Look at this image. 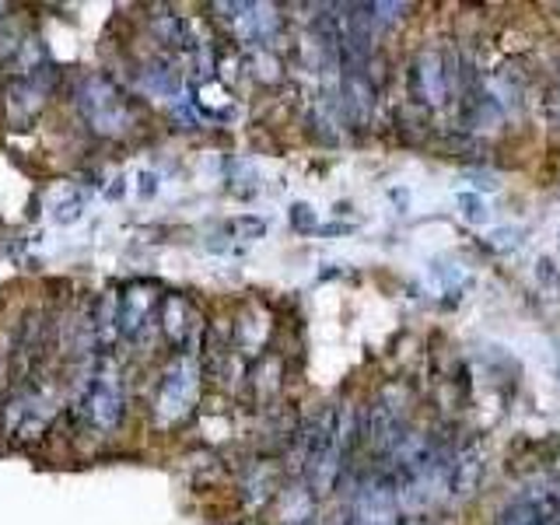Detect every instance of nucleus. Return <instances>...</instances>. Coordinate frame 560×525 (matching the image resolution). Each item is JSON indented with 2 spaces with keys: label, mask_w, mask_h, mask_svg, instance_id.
I'll return each instance as SVG.
<instances>
[{
  "label": "nucleus",
  "mask_w": 560,
  "mask_h": 525,
  "mask_svg": "<svg viewBox=\"0 0 560 525\" xmlns=\"http://www.w3.org/2000/svg\"><path fill=\"white\" fill-rule=\"evenodd\" d=\"M483 445L480 438H463L459 445L452 448V459H448V501L455 504H466L477 498V490L483 483Z\"/></svg>",
  "instance_id": "obj_10"
},
{
  "label": "nucleus",
  "mask_w": 560,
  "mask_h": 525,
  "mask_svg": "<svg viewBox=\"0 0 560 525\" xmlns=\"http://www.w3.org/2000/svg\"><path fill=\"white\" fill-rule=\"evenodd\" d=\"M165 298H158L154 284H130L119 291V340H140L148 332L154 312Z\"/></svg>",
  "instance_id": "obj_12"
},
{
  "label": "nucleus",
  "mask_w": 560,
  "mask_h": 525,
  "mask_svg": "<svg viewBox=\"0 0 560 525\" xmlns=\"http://www.w3.org/2000/svg\"><path fill=\"white\" fill-rule=\"evenodd\" d=\"M298 445H302V480L315 498L329 494L347 463V452L340 442V407H326L312 424H305Z\"/></svg>",
  "instance_id": "obj_1"
},
{
  "label": "nucleus",
  "mask_w": 560,
  "mask_h": 525,
  "mask_svg": "<svg viewBox=\"0 0 560 525\" xmlns=\"http://www.w3.org/2000/svg\"><path fill=\"white\" fill-rule=\"evenodd\" d=\"M81 420L98 434H113L122 424V413H127V389H122V378L116 372V364L98 361L88 375L84 389H81Z\"/></svg>",
  "instance_id": "obj_4"
},
{
  "label": "nucleus",
  "mask_w": 560,
  "mask_h": 525,
  "mask_svg": "<svg viewBox=\"0 0 560 525\" xmlns=\"http://www.w3.org/2000/svg\"><path fill=\"white\" fill-rule=\"evenodd\" d=\"M52 417V396L39 385H22V389H14L11 399L4 402V424H8V434H35L49 424Z\"/></svg>",
  "instance_id": "obj_11"
},
{
  "label": "nucleus",
  "mask_w": 560,
  "mask_h": 525,
  "mask_svg": "<svg viewBox=\"0 0 560 525\" xmlns=\"http://www.w3.org/2000/svg\"><path fill=\"white\" fill-rule=\"evenodd\" d=\"M189 102H192V113L203 119H232V113H235V98L228 92V84L218 78L200 81L189 92Z\"/></svg>",
  "instance_id": "obj_15"
},
{
  "label": "nucleus",
  "mask_w": 560,
  "mask_h": 525,
  "mask_svg": "<svg viewBox=\"0 0 560 525\" xmlns=\"http://www.w3.org/2000/svg\"><path fill=\"white\" fill-rule=\"evenodd\" d=\"M253 70V78L262 81V84H277L280 78H284V63H280V57L273 52V46H262V49H249V63H245Z\"/></svg>",
  "instance_id": "obj_18"
},
{
  "label": "nucleus",
  "mask_w": 560,
  "mask_h": 525,
  "mask_svg": "<svg viewBox=\"0 0 560 525\" xmlns=\"http://www.w3.org/2000/svg\"><path fill=\"white\" fill-rule=\"evenodd\" d=\"M224 228H228L232 235H238L242 242H253V238H262V235H267V221H262V218H253V214L232 218Z\"/></svg>",
  "instance_id": "obj_22"
},
{
  "label": "nucleus",
  "mask_w": 560,
  "mask_h": 525,
  "mask_svg": "<svg viewBox=\"0 0 560 525\" xmlns=\"http://www.w3.org/2000/svg\"><path fill=\"white\" fill-rule=\"evenodd\" d=\"M399 494L389 469H368L350 483L347 504L337 525H399Z\"/></svg>",
  "instance_id": "obj_3"
},
{
  "label": "nucleus",
  "mask_w": 560,
  "mask_h": 525,
  "mask_svg": "<svg viewBox=\"0 0 560 525\" xmlns=\"http://www.w3.org/2000/svg\"><path fill=\"white\" fill-rule=\"evenodd\" d=\"M200 378H203V368L197 354H175L168 361L162 382H158V396H154L158 424H179L200 396Z\"/></svg>",
  "instance_id": "obj_6"
},
{
  "label": "nucleus",
  "mask_w": 560,
  "mask_h": 525,
  "mask_svg": "<svg viewBox=\"0 0 560 525\" xmlns=\"http://www.w3.org/2000/svg\"><path fill=\"white\" fill-rule=\"evenodd\" d=\"M249 378H253V389L259 399H273L280 393V385H284V361L277 354H259Z\"/></svg>",
  "instance_id": "obj_17"
},
{
  "label": "nucleus",
  "mask_w": 560,
  "mask_h": 525,
  "mask_svg": "<svg viewBox=\"0 0 560 525\" xmlns=\"http://www.w3.org/2000/svg\"><path fill=\"white\" fill-rule=\"evenodd\" d=\"M140 88L154 98L179 102L183 98V70L175 67V60H168V57H154L140 67Z\"/></svg>",
  "instance_id": "obj_14"
},
{
  "label": "nucleus",
  "mask_w": 560,
  "mask_h": 525,
  "mask_svg": "<svg viewBox=\"0 0 560 525\" xmlns=\"http://www.w3.org/2000/svg\"><path fill=\"white\" fill-rule=\"evenodd\" d=\"M319 232H323V235H354V232H358V224H340V221H337V224L319 228Z\"/></svg>",
  "instance_id": "obj_27"
},
{
  "label": "nucleus",
  "mask_w": 560,
  "mask_h": 525,
  "mask_svg": "<svg viewBox=\"0 0 560 525\" xmlns=\"http://www.w3.org/2000/svg\"><path fill=\"white\" fill-rule=\"evenodd\" d=\"M74 105L88 130L98 137H122L133 127V105L122 88L105 74H88L74 88Z\"/></svg>",
  "instance_id": "obj_2"
},
{
  "label": "nucleus",
  "mask_w": 560,
  "mask_h": 525,
  "mask_svg": "<svg viewBox=\"0 0 560 525\" xmlns=\"http://www.w3.org/2000/svg\"><path fill=\"white\" fill-rule=\"evenodd\" d=\"M137 192H140V200H151L154 192H158V172L144 168L137 175Z\"/></svg>",
  "instance_id": "obj_25"
},
{
  "label": "nucleus",
  "mask_w": 560,
  "mask_h": 525,
  "mask_svg": "<svg viewBox=\"0 0 560 525\" xmlns=\"http://www.w3.org/2000/svg\"><path fill=\"white\" fill-rule=\"evenodd\" d=\"M210 11H218L228 32L235 35V43H242L245 49L270 46L280 25H284V18L277 14L273 4H242V0H232V4H210Z\"/></svg>",
  "instance_id": "obj_7"
},
{
  "label": "nucleus",
  "mask_w": 560,
  "mask_h": 525,
  "mask_svg": "<svg viewBox=\"0 0 560 525\" xmlns=\"http://www.w3.org/2000/svg\"><path fill=\"white\" fill-rule=\"evenodd\" d=\"M52 81H57V70L52 63L39 67V70H28V74H14L8 78V88H4V109H8V122L14 130L28 127L35 119V113L43 109V102L49 95Z\"/></svg>",
  "instance_id": "obj_8"
},
{
  "label": "nucleus",
  "mask_w": 560,
  "mask_h": 525,
  "mask_svg": "<svg viewBox=\"0 0 560 525\" xmlns=\"http://www.w3.org/2000/svg\"><path fill=\"white\" fill-rule=\"evenodd\" d=\"M378 109V84L368 74V67L340 70V113L350 130H368Z\"/></svg>",
  "instance_id": "obj_9"
},
{
  "label": "nucleus",
  "mask_w": 560,
  "mask_h": 525,
  "mask_svg": "<svg viewBox=\"0 0 560 525\" xmlns=\"http://www.w3.org/2000/svg\"><path fill=\"white\" fill-rule=\"evenodd\" d=\"M288 221L298 235H312V232H319V218H315V210L305 203V200H298L288 207Z\"/></svg>",
  "instance_id": "obj_21"
},
{
  "label": "nucleus",
  "mask_w": 560,
  "mask_h": 525,
  "mask_svg": "<svg viewBox=\"0 0 560 525\" xmlns=\"http://www.w3.org/2000/svg\"><path fill=\"white\" fill-rule=\"evenodd\" d=\"M455 207H459V214L469 221V224H487L490 221V207L480 192H459L455 197Z\"/></svg>",
  "instance_id": "obj_20"
},
{
  "label": "nucleus",
  "mask_w": 560,
  "mask_h": 525,
  "mask_svg": "<svg viewBox=\"0 0 560 525\" xmlns=\"http://www.w3.org/2000/svg\"><path fill=\"white\" fill-rule=\"evenodd\" d=\"M469 179H472V186H477V189H483V192H494V189H498L494 175H483V172H469Z\"/></svg>",
  "instance_id": "obj_26"
},
{
  "label": "nucleus",
  "mask_w": 560,
  "mask_h": 525,
  "mask_svg": "<svg viewBox=\"0 0 560 525\" xmlns=\"http://www.w3.org/2000/svg\"><path fill=\"white\" fill-rule=\"evenodd\" d=\"M498 525H547V518H542L536 501H515L498 515Z\"/></svg>",
  "instance_id": "obj_19"
},
{
  "label": "nucleus",
  "mask_w": 560,
  "mask_h": 525,
  "mask_svg": "<svg viewBox=\"0 0 560 525\" xmlns=\"http://www.w3.org/2000/svg\"><path fill=\"white\" fill-rule=\"evenodd\" d=\"M162 332L179 354H197L200 343V315L183 294H168L162 302Z\"/></svg>",
  "instance_id": "obj_13"
},
{
  "label": "nucleus",
  "mask_w": 560,
  "mask_h": 525,
  "mask_svg": "<svg viewBox=\"0 0 560 525\" xmlns=\"http://www.w3.org/2000/svg\"><path fill=\"white\" fill-rule=\"evenodd\" d=\"M407 11H410V4H396V0H375V4H372V14H375L378 28L399 25L402 18H407Z\"/></svg>",
  "instance_id": "obj_23"
},
{
  "label": "nucleus",
  "mask_w": 560,
  "mask_h": 525,
  "mask_svg": "<svg viewBox=\"0 0 560 525\" xmlns=\"http://www.w3.org/2000/svg\"><path fill=\"white\" fill-rule=\"evenodd\" d=\"M84 207H88V189H81L78 183H63L49 197V218L57 224H74L84 214Z\"/></svg>",
  "instance_id": "obj_16"
},
{
  "label": "nucleus",
  "mask_w": 560,
  "mask_h": 525,
  "mask_svg": "<svg viewBox=\"0 0 560 525\" xmlns=\"http://www.w3.org/2000/svg\"><path fill=\"white\" fill-rule=\"evenodd\" d=\"M459 88V57L442 49H420L407 70V92L420 109H442Z\"/></svg>",
  "instance_id": "obj_5"
},
{
  "label": "nucleus",
  "mask_w": 560,
  "mask_h": 525,
  "mask_svg": "<svg viewBox=\"0 0 560 525\" xmlns=\"http://www.w3.org/2000/svg\"><path fill=\"white\" fill-rule=\"evenodd\" d=\"M557 245H560V238H557Z\"/></svg>",
  "instance_id": "obj_29"
},
{
  "label": "nucleus",
  "mask_w": 560,
  "mask_h": 525,
  "mask_svg": "<svg viewBox=\"0 0 560 525\" xmlns=\"http://www.w3.org/2000/svg\"><path fill=\"white\" fill-rule=\"evenodd\" d=\"M483 245L490 253H515L518 245H522V232L518 228H498V232H490L487 238H483Z\"/></svg>",
  "instance_id": "obj_24"
},
{
  "label": "nucleus",
  "mask_w": 560,
  "mask_h": 525,
  "mask_svg": "<svg viewBox=\"0 0 560 525\" xmlns=\"http://www.w3.org/2000/svg\"><path fill=\"white\" fill-rule=\"evenodd\" d=\"M424 525H434V522H424Z\"/></svg>",
  "instance_id": "obj_28"
}]
</instances>
